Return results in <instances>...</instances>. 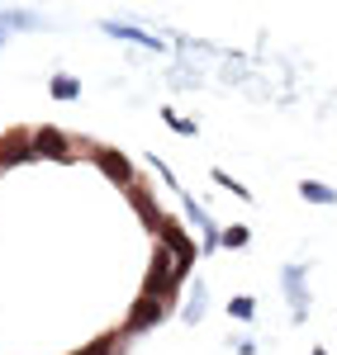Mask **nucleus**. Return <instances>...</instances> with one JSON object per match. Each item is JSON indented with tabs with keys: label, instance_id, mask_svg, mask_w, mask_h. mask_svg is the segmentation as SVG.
<instances>
[{
	"label": "nucleus",
	"instance_id": "nucleus-1",
	"mask_svg": "<svg viewBox=\"0 0 337 355\" xmlns=\"http://www.w3.org/2000/svg\"><path fill=\"white\" fill-rule=\"evenodd\" d=\"M157 242L176 256V270H181V279H186V275H190V266H195V256H199V246L186 237V227H181L176 218H167V223H162V232H157Z\"/></svg>",
	"mask_w": 337,
	"mask_h": 355
},
{
	"label": "nucleus",
	"instance_id": "nucleus-2",
	"mask_svg": "<svg viewBox=\"0 0 337 355\" xmlns=\"http://www.w3.org/2000/svg\"><path fill=\"white\" fill-rule=\"evenodd\" d=\"M95 166L110 175L114 185H124V190H133V185H142L138 171H133V162L124 157V152H114V147H95Z\"/></svg>",
	"mask_w": 337,
	"mask_h": 355
},
{
	"label": "nucleus",
	"instance_id": "nucleus-3",
	"mask_svg": "<svg viewBox=\"0 0 337 355\" xmlns=\"http://www.w3.org/2000/svg\"><path fill=\"white\" fill-rule=\"evenodd\" d=\"M162 318H167V303H157V299H142V294H138V303L129 308V318H124V331H119V336H138V331L157 327Z\"/></svg>",
	"mask_w": 337,
	"mask_h": 355
},
{
	"label": "nucleus",
	"instance_id": "nucleus-4",
	"mask_svg": "<svg viewBox=\"0 0 337 355\" xmlns=\"http://www.w3.org/2000/svg\"><path fill=\"white\" fill-rule=\"evenodd\" d=\"M38 147H33V128H10L0 137V166H19V162H33Z\"/></svg>",
	"mask_w": 337,
	"mask_h": 355
},
{
	"label": "nucleus",
	"instance_id": "nucleus-5",
	"mask_svg": "<svg viewBox=\"0 0 337 355\" xmlns=\"http://www.w3.org/2000/svg\"><path fill=\"white\" fill-rule=\"evenodd\" d=\"M33 147H38V157H48V162H72L76 152H72V137L53 128V123H43V128H33Z\"/></svg>",
	"mask_w": 337,
	"mask_h": 355
},
{
	"label": "nucleus",
	"instance_id": "nucleus-6",
	"mask_svg": "<svg viewBox=\"0 0 337 355\" xmlns=\"http://www.w3.org/2000/svg\"><path fill=\"white\" fill-rule=\"evenodd\" d=\"M285 294L295 303V322H304L309 318V289H304V279H309V266H285Z\"/></svg>",
	"mask_w": 337,
	"mask_h": 355
},
{
	"label": "nucleus",
	"instance_id": "nucleus-7",
	"mask_svg": "<svg viewBox=\"0 0 337 355\" xmlns=\"http://www.w3.org/2000/svg\"><path fill=\"white\" fill-rule=\"evenodd\" d=\"M124 194H129V204L138 209L142 227H147V232H162V223H167V214H162V209L152 204V190H147V185H133V190H124Z\"/></svg>",
	"mask_w": 337,
	"mask_h": 355
},
{
	"label": "nucleus",
	"instance_id": "nucleus-8",
	"mask_svg": "<svg viewBox=\"0 0 337 355\" xmlns=\"http://www.w3.org/2000/svg\"><path fill=\"white\" fill-rule=\"evenodd\" d=\"M105 33L124 38V43H142V48H152V53H162V38H152V33H138V28H129V24H105Z\"/></svg>",
	"mask_w": 337,
	"mask_h": 355
},
{
	"label": "nucleus",
	"instance_id": "nucleus-9",
	"mask_svg": "<svg viewBox=\"0 0 337 355\" xmlns=\"http://www.w3.org/2000/svg\"><path fill=\"white\" fill-rule=\"evenodd\" d=\"M299 194H304L309 204H337V190H333V185H323V180H304Z\"/></svg>",
	"mask_w": 337,
	"mask_h": 355
},
{
	"label": "nucleus",
	"instance_id": "nucleus-10",
	"mask_svg": "<svg viewBox=\"0 0 337 355\" xmlns=\"http://www.w3.org/2000/svg\"><path fill=\"white\" fill-rule=\"evenodd\" d=\"M48 95H53V100H76V95H81V81H76V76H53V81H48Z\"/></svg>",
	"mask_w": 337,
	"mask_h": 355
},
{
	"label": "nucleus",
	"instance_id": "nucleus-11",
	"mask_svg": "<svg viewBox=\"0 0 337 355\" xmlns=\"http://www.w3.org/2000/svg\"><path fill=\"white\" fill-rule=\"evenodd\" d=\"M119 341H124V336H119V331H110V336H100V341L81 346L76 355H114V351H119Z\"/></svg>",
	"mask_w": 337,
	"mask_h": 355
},
{
	"label": "nucleus",
	"instance_id": "nucleus-12",
	"mask_svg": "<svg viewBox=\"0 0 337 355\" xmlns=\"http://www.w3.org/2000/svg\"><path fill=\"white\" fill-rule=\"evenodd\" d=\"M181 318H186V322H199V318H204V284H190V303H186Z\"/></svg>",
	"mask_w": 337,
	"mask_h": 355
},
{
	"label": "nucleus",
	"instance_id": "nucleus-13",
	"mask_svg": "<svg viewBox=\"0 0 337 355\" xmlns=\"http://www.w3.org/2000/svg\"><path fill=\"white\" fill-rule=\"evenodd\" d=\"M228 318L252 322V318H256V299H247V294H243V299H233V303H228Z\"/></svg>",
	"mask_w": 337,
	"mask_h": 355
},
{
	"label": "nucleus",
	"instance_id": "nucleus-14",
	"mask_svg": "<svg viewBox=\"0 0 337 355\" xmlns=\"http://www.w3.org/2000/svg\"><path fill=\"white\" fill-rule=\"evenodd\" d=\"M33 24H38L33 10H5V28H33Z\"/></svg>",
	"mask_w": 337,
	"mask_h": 355
},
{
	"label": "nucleus",
	"instance_id": "nucleus-15",
	"mask_svg": "<svg viewBox=\"0 0 337 355\" xmlns=\"http://www.w3.org/2000/svg\"><path fill=\"white\" fill-rule=\"evenodd\" d=\"M214 180H219V185H224L228 194H238V199H252V190H247V185H238V180L228 175V171H214Z\"/></svg>",
	"mask_w": 337,
	"mask_h": 355
},
{
	"label": "nucleus",
	"instance_id": "nucleus-16",
	"mask_svg": "<svg viewBox=\"0 0 337 355\" xmlns=\"http://www.w3.org/2000/svg\"><path fill=\"white\" fill-rule=\"evenodd\" d=\"M162 123H167V128H176V133H186V137L195 133V123H190V119H176V110H167V114H162Z\"/></svg>",
	"mask_w": 337,
	"mask_h": 355
},
{
	"label": "nucleus",
	"instance_id": "nucleus-17",
	"mask_svg": "<svg viewBox=\"0 0 337 355\" xmlns=\"http://www.w3.org/2000/svg\"><path fill=\"white\" fill-rule=\"evenodd\" d=\"M247 237H252L247 227H228V232H224V246H228V251H238V246H247Z\"/></svg>",
	"mask_w": 337,
	"mask_h": 355
},
{
	"label": "nucleus",
	"instance_id": "nucleus-18",
	"mask_svg": "<svg viewBox=\"0 0 337 355\" xmlns=\"http://www.w3.org/2000/svg\"><path fill=\"white\" fill-rule=\"evenodd\" d=\"M313 355H328V351H323V346H313Z\"/></svg>",
	"mask_w": 337,
	"mask_h": 355
}]
</instances>
